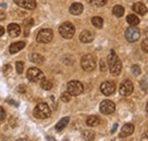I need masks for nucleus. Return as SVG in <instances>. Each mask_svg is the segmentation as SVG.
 Listing matches in <instances>:
<instances>
[{
  "label": "nucleus",
  "mask_w": 148,
  "mask_h": 141,
  "mask_svg": "<svg viewBox=\"0 0 148 141\" xmlns=\"http://www.w3.org/2000/svg\"><path fill=\"white\" fill-rule=\"evenodd\" d=\"M107 64L110 66V70L113 75H119L122 70V63L120 60V58L117 57V55L115 53L114 50H112L111 53L107 57Z\"/></svg>",
  "instance_id": "f257e3e1"
},
{
  "label": "nucleus",
  "mask_w": 148,
  "mask_h": 141,
  "mask_svg": "<svg viewBox=\"0 0 148 141\" xmlns=\"http://www.w3.org/2000/svg\"><path fill=\"white\" fill-rule=\"evenodd\" d=\"M146 110H147V113H148V103H147V105H146Z\"/></svg>",
  "instance_id": "79ce46f5"
},
{
  "label": "nucleus",
  "mask_w": 148,
  "mask_h": 141,
  "mask_svg": "<svg viewBox=\"0 0 148 141\" xmlns=\"http://www.w3.org/2000/svg\"><path fill=\"white\" fill-rule=\"evenodd\" d=\"M140 38V31L136 26H131L125 31V39L129 42H136Z\"/></svg>",
  "instance_id": "6e6552de"
},
{
  "label": "nucleus",
  "mask_w": 148,
  "mask_h": 141,
  "mask_svg": "<svg viewBox=\"0 0 148 141\" xmlns=\"http://www.w3.org/2000/svg\"><path fill=\"white\" fill-rule=\"evenodd\" d=\"M81 66L84 70L91 72V70L96 68V58L90 53L84 55L82 57V59H81Z\"/></svg>",
  "instance_id": "20e7f679"
},
{
  "label": "nucleus",
  "mask_w": 148,
  "mask_h": 141,
  "mask_svg": "<svg viewBox=\"0 0 148 141\" xmlns=\"http://www.w3.org/2000/svg\"><path fill=\"white\" fill-rule=\"evenodd\" d=\"M115 83L111 81H105L100 84V91L105 94V96H111L112 93L115 92Z\"/></svg>",
  "instance_id": "9b49d317"
},
{
  "label": "nucleus",
  "mask_w": 148,
  "mask_h": 141,
  "mask_svg": "<svg viewBox=\"0 0 148 141\" xmlns=\"http://www.w3.org/2000/svg\"><path fill=\"white\" fill-rule=\"evenodd\" d=\"M60 99H62V101H64V103H69V101L71 100V94H70L69 92H64V93L60 96Z\"/></svg>",
  "instance_id": "cd10ccee"
},
{
  "label": "nucleus",
  "mask_w": 148,
  "mask_h": 141,
  "mask_svg": "<svg viewBox=\"0 0 148 141\" xmlns=\"http://www.w3.org/2000/svg\"><path fill=\"white\" fill-rule=\"evenodd\" d=\"M3 33H5V29H3V27L0 25V36L3 34Z\"/></svg>",
  "instance_id": "ea45409f"
},
{
  "label": "nucleus",
  "mask_w": 148,
  "mask_h": 141,
  "mask_svg": "<svg viewBox=\"0 0 148 141\" xmlns=\"http://www.w3.org/2000/svg\"><path fill=\"white\" fill-rule=\"evenodd\" d=\"M95 39V34L89 30H84L82 31V33L80 34V41L83 43H89Z\"/></svg>",
  "instance_id": "4468645a"
},
{
  "label": "nucleus",
  "mask_w": 148,
  "mask_h": 141,
  "mask_svg": "<svg viewBox=\"0 0 148 141\" xmlns=\"http://www.w3.org/2000/svg\"><path fill=\"white\" fill-rule=\"evenodd\" d=\"M7 31H8L9 35L13 36V38H16V36H18V35L21 34V27H19L18 24H15V23L9 24Z\"/></svg>",
  "instance_id": "2eb2a0df"
},
{
  "label": "nucleus",
  "mask_w": 148,
  "mask_h": 141,
  "mask_svg": "<svg viewBox=\"0 0 148 141\" xmlns=\"http://www.w3.org/2000/svg\"><path fill=\"white\" fill-rule=\"evenodd\" d=\"M134 131V125L131 123H127L123 125L122 130H121V133H120V137L121 138H125V137H129L133 133Z\"/></svg>",
  "instance_id": "ddd939ff"
},
{
  "label": "nucleus",
  "mask_w": 148,
  "mask_h": 141,
  "mask_svg": "<svg viewBox=\"0 0 148 141\" xmlns=\"http://www.w3.org/2000/svg\"><path fill=\"white\" fill-rule=\"evenodd\" d=\"M23 70H24V64L22 62H17L16 63V70H17V73L18 74L23 73Z\"/></svg>",
  "instance_id": "c756f323"
},
{
  "label": "nucleus",
  "mask_w": 148,
  "mask_h": 141,
  "mask_svg": "<svg viewBox=\"0 0 148 141\" xmlns=\"http://www.w3.org/2000/svg\"><path fill=\"white\" fill-rule=\"evenodd\" d=\"M24 91H25V87H24V86H19L18 92H24Z\"/></svg>",
  "instance_id": "4c0bfd02"
},
{
  "label": "nucleus",
  "mask_w": 148,
  "mask_h": 141,
  "mask_svg": "<svg viewBox=\"0 0 148 141\" xmlns=\"http://www.w3.org/2000/svg\"><path fill=\"white\" fill-rule=\"evenodd\" d=\"M41 88L45 89V90H50V89L53 88V83L49 80H47V79L43 77L41 80Z\"/></svg>",
  "instance_id": "a878e982"
},
{
  "label": "nucleus",
  "mask_w": 148,
  "mask_h": 141,
  "mask_svg": "<svg viewBox=\"0 0 148 141\" xmlns=\"http://www.w3.org/2000/svg\"><path fill=\"white\" fill-rule=\"evenodd\" d=\"M89 3H91L93 6H97V7H103L106 5L107 0H87Z\"/></svg>",
  "instance_id": "bb28decb"
},
{
  "label": "nucleus",
  "mask_w": 148,
  "mask_h": 141,
  "mask_svg": "<svg viewBox=\"0 0 148 141\" xmlns=\"http://www.w3.org/2000/svg\"><path fill=\"white\" fill-rule=\"evenodd\" d=\"M83 137L86 139H93L95 138V134H93L92 131H84L83 132Z\"/></svg>",
  "instance_id": "c85d7f7f"
},
{
  "label": "nucleus",
  "mask_w": 148,
  "mask_h": 141,
  "mask_svg": "<svg viewBox=\"0 0 148 141\" xmlns=\"http://www.w3.org/2000/svg\"><path fill=\"white\" fill-rule=\"evenodd\" d=\"M5 117H6V113H5L3 108L0 106V121H3V120H5Z\"/></svg>",
  "instance_id": "473e14b6"
},
{
  "label": "nucleus",
  "mask_w": 148,
  "mask_h": 141,
  "mask_svg": "<svg viewBox=\"0 0 148 141\" xmlns=\"http://www.w3.org/2000/svg\"><path fill=\"white\" fill-rule=\"evenodd\" d=\"M9 68H10V66H9V65H6V66L3 67V72H5V73H7V72L9 70Z\"/></svg>",
  "instance_id": "58836bf2"
},
{
  "label": "nucleus",
  "mask_w": 148,
  "mask_h": 141,
  "mask_svg": "<svg viewBox=\"0 0 148 141\" xmlns=\"http://www.w3.org/2000/svg\"><path fill=\"white\" fill-rule=\"evenodd\" d=\"M7 101H8L9 104H12V105L18 106V103H17V101H15V100H13V99H7Z\"/></svg>",
  "instance_id": "72a5a7b5"
},
{
  "label": "nucleus",
  "mask_w": 148,
  "mask_h": 141,
  "mask_svg": "<svg viewBox=\"0 0 148 141\" xmlns=\"http://www.w3.org/2000/svg\"><path fill=\"white\" fill-rule=\"evenodd\" d=\"M5 18H6V14H5L3 12H1V10H0V21H3Z\"/></svg>",
  "instance_id": "c9c22d12"
},
{
  "label": "nucleus",
  "mask_w": 148,
  "mask_h": 141,
  "mask_svg": "<svg viewBox=\"0 0 148 141\" xmlns=\"http://www.w3.org/2000/svg\"><path fill=\"white\" fill-rule=\"evenodd\" d=\"M99 109H100V112L103 114L108 115V114L114 113V110H115V104L113 101H111V100H104V101L100 103Z\"/></svg>",
  "instance_id": "1a4fd4ad"
},
{
  "label": "nucleus",
  "mask_w": 148,
  "mask_h": 141,
  "mask_svg": "<svg viewBox=\"0 0 148 141\" xmlns=\"http://www.w3.org/2000/svg\"><path fill=\"white\" fill-rule=\"evenodd\" d=\"M87 124L89 126H97V125L100 124V118L98 116H96V115H91V116H89L87 118Z\"/></svg>",
  "instance_id": "6ab92c4d"
},
{
  "label": "nucleus",
  "mask_w": 148,
  "mask_h": 141,
  "mask_svg": "<svg viewBox=\"0 0 148 141\" xmlns=\"http://www.w3.org/2000/svg\"><path fill=\"white\" fill-rule=\"evenodd\" d=\"M26 75H27V79L31 82H39V81H41L43 79V73L39 70V68H37V67L29 68Z\"/></svg>",
  "instance_id": "0eeeda50"
},
{
  "label": "nucleus",
  "mask_w": 148,
  "mask_h": 141,
  "mask_svg": "<svg viewBox=\"0 0 148 141\" xmlns=\"http://www.w3.org/2000/svg\"><path fill=\"white\" fill-rule=\"evenodd\" d=\"M141 49H143L145 53H148V39H145V40L141 42Z\"/></svg>",
  "instance_id": "7c9ffc66"
},
{
  "label": "nucleus",
  "mask_w": 148,
  "mask_h": 141,
  "mask_svg": "<svg viewBox=\"0 0 148 141\" xmlns=\"http://www.w3.org/2000/svg\"><path fill=\"white\" fill-rule=\"evenodd\" d=\"M59 33L63 38L65 39H71L74 36L75 33V27L72 23L70 22H65L59 26Z\"/></svg>",
  "instance_id": "7ed1b4c3"
},
{
  "label": "nucleus",
  "mask_w": 148,
  "mask_h": 141,
  "mask_svg": "<svg viewBox=\"0 0 148 141\" xmlns=\"http://www.w3.org/2000/svg\"><path fill=\"white\" fill-rule=\"evenodd\" d=\"M132 73H133L134 75H139V74L141 73V70H140V67H139L138 65H133V66H132Z\"/></svg>",
  "instance_id": "2f4dec72"
},
{
  "label": "nucleus",
  "mask_w": 148,
  "mask_h": 141,
  "mask_svg": "<svg viewBox=\"0 0 148 141\" xmlns=\"http://www.w3.org/2000/svg\"><path fill=\"white\" fill-rule=\"evenodd\" d=\"M14 2L25 9H34L37 7V1L36 0H14Z\"/></svg>",
  "instance_id": "f8f14e48"
},
{
  "label": "nucleus",
  "mask_w": 148,
  "mask_h": 141,
  "mask_svg": "<svg viewBox=\"0 0 148 141\" xmlns=\"http://www.w3.org/2000/svg\"><path fill=\"white\" fill-rule=\"evenodd\" d=\"M132 91H133V84H132V82L129 81V80H124L121 83V86H120V93H121V96H123V97L130 96L132 93Z\"/></svg>",
  "instance_id": "9d476101"
},
{
  "label": "nucleus",
  "mask_w": 148,
  "mask_h": 141,
  "mask_svg": "<svg viewBox=\"0 0 148 141\" xmlns=\"http://www.w3.org/2000/svg\"><path fill=\"white\" fill-rule=\"evenodd\" d=\"M67 92L71 96H79L83 92V84L80 81H70L67 83Z\"/></svg>",
  "instance_id": "39448f33"
},
{
  "label": "nucleus",
  "mask_w": 148,
  "mask_h": 141,
  "mask_svg": "<svg viewBox=\"0 0 148 141\" xmlns=\"http://www.w3.org/2000/svg\"><path fill=\"white\" fill-rule=\"evenodd\" d=\"M100 68H101L103 72L105 70V63H104V60H100Z\"/></svg>",
  "instance_id": "e433bc0d"
},
{
  "label": "nucleus",
  "mask_w": 148,
  "mask_h": 141,
  "mask_svg": "<svg viewBox=\"0 0 148 141\" xmlns=\"http://www.w3.org/2000/svg\"><path fill=\"white\" fill-rule=\"evenodd\" d=\"M83 12V5L80 2H74L70 7V13L72 15H80Z\"/></svg>",
  "instance_id": "f3484780"
},
{
  "label": "nucleus",
  "mask_w": 148,
  "mask_h": 141,
  "mask_svg": "<svg viewBox=\"0 0 148 141\" xmlns=\"http://www.w3.org/2000/svg\"><path fill=\"white\" fill-rule=\"evenodd\" d=\"M141 140H148V131H147V132H145V133L143 134V137H141Z\"/></svg>",
  "instance_id": "f704fd0d"
},
{
  "label": "nucleus",
  "mask_w": 148,
  "mask_h": 141,
  "mask_svg": "<svg viewBox=\"0 0 148 141\" xmlns=\"http://www.w3.org/2000/svg\"><path fill=\"white\" fill-rule=\"evenodd\" d=\"M132 9H133L134 13H137V14H139V15H145V14L147 13V7H146L144 3H141V2H136V3H133V5H132Z\"/></svg>",
  "instance_id": "dca6fc26"
},
{
  "label": "nucleus",
  "mask_w": 148,
  "mask_h": 141,
  "mask_svg": "<svg viewBox=\"0 0 148 141\" xmlns=\"http://www.w3.org/2000/svg\"><path fill=\"white\" fill-rule=\"evenodd\" d=\"M91 22H92V25L95 26V27H97V29H101V27H103L104 21H103V18L101 17H99V16H95V17H92Z\"/></svg>",
  "instance_id": "393cba45"
},
{
  "label": "nucleus",
  "mask_w": 148,
  "mask_h": 141,
  "mask_svg": "<svg viewBox=\"0 0 148 141\" xmlns=\"http://www.w3.org/2000/svg\"><path fill=\"white\" fill-rule=\"evenodd\" d=\"M33 24H34V21L32 19V18H27V19H25L24 21V23H23V25H24V30H25V33L24 34L26 35H29V30L33 26Z\"/></svg>",
  "instance_id": "5701e85b"
},
{
  "label": "nucleus",
  "mask_w": 148,
  "mask_h": 141,
  "mask_svg": "<svg viewBox=\"0 0 148 141\" xmlns=\"http://www.w3.org/2000/svg\"><path fill=\"white\" fill-rule=\"evenodd\" d=\"M113 14H114L116 17H122V16L124 15V8H123V6H121V5L114 6V8H113Z\"/></svg>",
  "instance_id": "4be33fe9"
},
{
  "label": "nucleus",
  "mask_w": 148,
  "mask_h": 141,
  "mask_svg": "<svg viewBox=\"0 0 148 141\" xmlns=\"http://www.w3.org/2000/svg\"><path fill=\"white\" fill-rule=\"evenodd\" d=\"M34 116L40 120H45V118H48L51 114V110H50V107L48 106V104L46 103H41V104H38L34 108V112H33Z\"/></svg>",
  "instance_id": "f03ea898"
},
{
  "label": "nucleus",
  "mask_w": 148,
  "mask_h": 141,
  "mask_svg": "<svg viewBox=\"0 0 148 141\" xmlns=\"http://www.w3.org/2000/svg\"><path fill=\"white\" fill-rule=\"evenodd\" d=\"M69 122H70V117H64V118H62L58 123L56 124V130H57V131H62L63 129L66 127V125L69 124Z\"/></svg>",
  "instance_id": "412c9836"
},
{
  "label": "nucleus",
  "mask_w": 148,
  "mask_h": 141,
  "mask_svg": "<svg viewBox=\"0 0 148 141\" xmlns=\"http://www.w3.org/2000/svg\"><path fill=\"white\" fill-rule=\"evenodd\" d=\"M25 47V42L24 41H18V42H14L10 44L9 47V53H16L21 51L23 48Z\"/></svg>",
  "instance_id": "a211bd4d"
},
{
  "label": "nucleus",
  "mask_w": 148,
  "mask_h": 141,
  "mask_svg": "<svg viewBox=\"0 0 148 141\" xmlns=\"http://www.w3.org/2000/svg\"><path fill=\"white\" fill-rule=\"evenodd\" d=\"M116 129H117V124H115V125H114V127H113V130H112V132H114V131H115Z\"/></svg>",
  "instance_id": "a19ab883"
},
{
  "label": "nucleus",
  "mask_w": 148,
  "mask_h": 141,
  "mask_svg": "<svg viewBox=\"0 0 148 141\" xmlns=\"http://www.w3.org/2000/svg\"><path fill=\"white\" fill-rule=\"evenodd\" d=\"M127 21H128V23H129L131 26H137V25L139 24V22H140V19L137 17L136 15H133V14H131V15H128V17H127Z\"/></svg>",
  "instance_id": "b1692460"
},
{
  "label": "nucleus",
  "mask_w": 148,
  "mask_h": 141,
  "mask_svg": "<svg viewBox=\"0 0 148 141\" xmlns=\"http://www.w3.org/2000/svg\"><path fill=\"white\" fill-rule=\"evenodd\" d=\"M30 59H31V62H33V63H36V64H43V62H45V57L43 56H41V55H39V53H32L31 56H30Z\"/></svg>",
  "instance_id": "aec40b11"
},
{
  "label": "nucleus",
  "mask_w": 148,
  "mask_h": 141,
  "mask_svg": "<svg viewBox=\"0 0 148 141\" xmlns=\"http://www.w3.org/2000/svg\"><path fill=\"white\" fill-rule=\"evenodd\" d=\"M54 38V33L49 29L41 30L37 35V41L39 43H49Z\"/></svg>",
  "instance_id": "423d86ee"
}]
</instances>
